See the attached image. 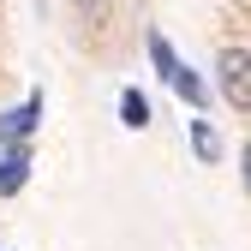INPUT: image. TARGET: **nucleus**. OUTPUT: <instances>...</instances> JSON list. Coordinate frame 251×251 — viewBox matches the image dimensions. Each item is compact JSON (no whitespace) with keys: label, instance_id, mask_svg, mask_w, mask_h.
<instances>
[{"label":"nucleus","instance_id":"f03ea898","mask_svg":"<svg viewBox=\"0 0 251 251\" xmlns=\"http://www.w3.org/2000/svg\"><path fill=\"white\" fill-rule=\"evenodd\" d=\"M150 60H155V72H162V78L179 90V96L192 102V108H203V78H198V72H192V66H185V60L168 48V36H150Z\"/></svg>","mask_w":251,"mask_h":251},{"label":"nucleus","instance_id":"39448f33","mask_svg":"<svg viewBox=\"0 0 251 251\" xmlns=\"http://www.w3.org/2000/svg\"><path fill=\"white\" fill-rule=\"evenodd\" d=\"M120 120L132 126V132H144V126H150V102L138 96V90H126V96H120Z\"/></svg>","mask_w":251,"mask_h":251},{"label":"nucleus","instance_id":"f257e3e1","mask_svg":"<svg viewBox=\"0 0 251 251\" xmlns=\"http://www.w3.org/2000/svg\"><path fill=\"white\" fill-rule=\"evenodd\" d=\"M215 84H222V96L239 114H251V54L245 48H222L215 54Z\"/></svg>","mask_w":251,"mask_h":251},{"label":"nucleus","instance_id":"6e6552de","mask_svg":"<svg viewBox=\"0 0 251 251\" xmlns=\"http://www.w3.org/2000/svg\"><path fill=\"white\" fill-rule=\"evenodd\" d=\"M239 174H245V192H251V144H245V155H239Z\"/></svg>","mask_w":251,"mask_h":251},{"label":"nucleus","instance_id":"423d86ee","mask_svg":"<svg viewBox=\"0 0 251 251\" xmlns=\"http://www.w3.org/2000/svg\"><path fill=\"white\" fill-rule=\"evenodd\" d=\"M192 150H198V162H215V155H222V144H215V132L203 120H192Z\"/></svg>","mask_w":251,"mask_h":251},{"label":"nucleus","instance_id":"0eeeda50","mask_svg":"<svg viewBox=\"0 0 251 251\" xmlns=\"http://www.w3.org/2000/svg\"><path fill=\"white\" fill-rule=\"evenodd\" d=\"M72 6H78L90 24H102V18H108V0H72Z\"/></svg>","mask_w":251,"mask_h":251},{"label":"nucleus","instance_id":"20e7f679","mask_svg":"<svg viewBox=\"0 0 251 251\" xmlns=\"http://www.w3.org/2000/svg\"><path fill=\"white\" fill-rule=\"evenodd\" d=\"M24 179H30V150L24 144H6V155H0V198L24 192Z\"/></svg>","mask_w":251,"mask_h":251},{"label":"nucleus","instance_id":"7ed1b4c3","mask_svg":"<svg viewBox=\"0 0 251 251\" xmlns=\"http://www.w3.org/2000/svg\"><path fill=\"white\" fill-rule=\"evenodd\" d=\"M36 120H42V90H36V96H24L12 114H0V144H24L30 132H36Z\"/></svg>","mask_w":251,"mask_h":251}]
</instances>
